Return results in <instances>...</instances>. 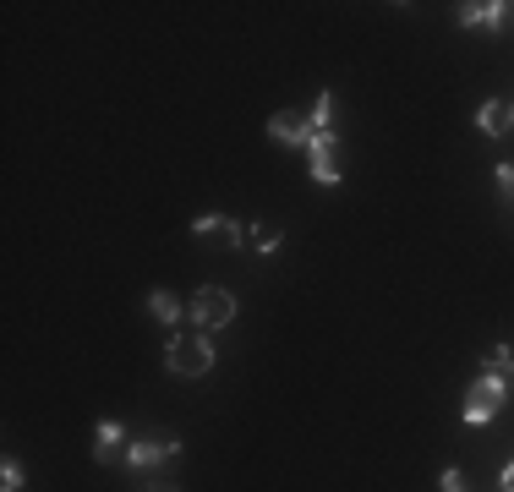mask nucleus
I'll return each mask as SVG.
<instances>
[{"mask_svg":"<svg viewBox=\"0 0 514 492\" xmlns=\"http://www.w3.org/2000/svg\"><path fill=\"white\" fill-rule=\"evenodd\" d=\"M329 115H334V93H318V104H312V132H329Z\"/></svg>","mask_w":514,"mask_h":492,"instance_id":"nucleus-12","label":"nucleus"},{"mask_svg":"<svg viewBox=\"0 0 514 492\" xmlns=\"http://www.w3.org/2000/svg\"><path fill=\"white\" fill-rule=\"evenodd\" d=\"M498 186H504V197L514 203V164H498Z\"/></svg>","mask_w":514,"mask_h":492,"instance_id":"nucleus-14","label":"nucleus"},{"mask_svg":"<svg viewBox=\"0 0 514 492\" xmlns=\"http://www.w3.org/2000/svg\"><path fill=\"white\" fill-rule=\"evenodd\" d=\"M0 492H22V465L6 460V471H0Z\"/></svg>","mask_w":514,"mask_h":492,"instance_id":"nucleus-13","label":"nucleus"},{"mask_svg":"<svg viewBox=\"0 0 514 492\" xmlns=\"http://www.w3.org/2000/svg\"><path fill=\"white\" fill-rule=\"evenodd\" d=\"M214 339L203 334V328H192V334H170V350H165V367L175 378H203L208 367H214Z\"/></svg>","mask_w":514,"mask_h":492,"instance_id":"nucleus-1","label":"nucleus"},{"mask_svg":"<svg viewBox=\"0 0 514 492\" xmlns=\"http://www.w3.org/2000/svg\"><path fill=\"white\" fill-rule=\"evenodd\" d=\"M504 400H509V389H504V378H493V372H482V378L465 389V427H487V421L504 410Z\"/></svg>","mask_w":514,"mask_h":492,"instance_id":"nucleus-2","label":"nucleus"},{"mask_svg":"<svg viewBox=\"0 0 514 492\" xmlns=\"http://www.w3.org/2000/svg\"><path fill=\"white\" fill-rule=\"evenodd\" d=\"M438 487H443V492H465V476H460V471H443Z\"/></svg>","mask_w":514,"mask_h":492,"instance_id":"nucleus-15","label":"nucleus"},{"mask_svg":"<svg viewBox=\"0 0 514 492\" xmlns=\"http://www.w3.org/2000/svg\"><path fill=\"white\" fill-rule=\"evenodd\" d=\"M307 170H312V181H323V186H340V175H345L340 137H334V132H312V143H307Z\"/></svg>","mask_w":514,"mask_h":492,"instance_id":"nucleus-4","label":"nucleus"},{"mask_svg":"<svg viewBox=\"0 0 514 492\" xmlns=\"http://www.w3.org/2000/svg\"><path fill=\"white\" fill-rule=\"evenodd\" d=\"M279 246V230H257V252H274Z\"/></svg>","mask_w":514,"mask_h":492,"instance_id":"nucleus-16","label":"nucleus"},{"mask_svg":"<svg viewBox=\"0 0 514 492\" xmlns=\"http://www.w3.org/2000/svg\"><path fill=\"white\" fill-rule=\"evenodd\" d=\"M175 454V443H132V449H126V465H137V471H148V465H159V460H170Z\"/></svg>","mask_w":514,"mask_h":492,"instance_id":"nucleus-9","label":"nucleus"},{"mask_svg":"<svg viewBox=\"0 0 514 492\" xmlns=\"http://www.w3.org/2000/svg\"><path fill=\"white\" fill-rule=\"evenodd\" d=\"M268 137H274V143H285V148H307L312 143V121H307V115H296V110H285V115H274V121H268Z\"/></svg>","mask_w":514,"mask_h":492,"instance_id":"nucleus-6","label":"nucleus"},{"mask_svg":"<svg viewBox=\"0 0 514 492\" xmlns=\"http://www.w3.org/2000/svg\"><path fill=\"white\" fill-rule=\"evenodd\" d=\"M487 372H493V378H509V372H514V350L493 345V350H487Z\"/></svg>","mask_w":514,"mask_h":492,"instance_id":"nucleus-11","label":"nucleus"},{"mask_svg":"<svg viewBox=\"0 0 514 492\" xmlns=\"http://www.w3.org/2000/svg\"><path fill=\"white\" fill-rule=\"evenodd\" d=\"M192 236L197 241H214V246H247V230H241L236 219H225V214H203L192 225Z\"/></svg>","mask_w":514,"mask_h":492,"instance_id":"nucleus-5","label":"nucleus"},{"mask_svg":"<svg viewBox=\"0 0 514 492\" xmlns=\"http://www.w3.org/2000/svg\"><path fill=\"white\" fill-rule=\"evenodd\" d=\"M186 318L203 328V334H214V328H225L230 318H236V296H230V290H219V285H203L192 296V307H186Z\"/></svg>","mask_w":514,"mask_h":492,"instance_id":"nucleus-3","label":"nucleus"},{"mask_svg":"<svg viewBox=\"0 0 514 492\" xmlns=\"http://www.w3.org/2000/svg\"><path fill=\"white\" fill-rule=\"evenodd\" d=\"M137 492H181V487H170V482H143Z\"/></svg>","mask_w":514,"mask_h":492,"instance_id":"nucleus-17","label":"nucleus"},{"mask_svg":"<svg viewBox=\"0 0 514 492\" xmlns=\"http://www.w3.org/2000/svg\"><path fill=\"white\" fill-rule=\"evenodd\" d=\"M476 126H482L487 137H504L509 126H514V104L509 99H487L482 110H476Z\"/></svg>","mask_w":514,"mask_h":492,"instance_id":"nucleus-7","label":"nucleus"},{"mask_svg":"<svg viewBox=\"0 0 514 492\" xmlns=\"http://www.w3.org/2000/svg\"><path fill=\"white\" fill-rule=\"evenodd\" d=\"M148 307H154V318L165 323V328H175V323H181V301H175L170 290H154V296H148Z\"/></svg>","mask_w":514,"mask_h":492,"instance_id":"nucleus-10","label":"nucleus"},{"mask_svg":"<svg viewBox=\"0 0 514 492\" xmlns=\"http://www.w3.org/2000/svg\"><path fill=\"white\" fill-rule=\"evenodd\" d=\"M498 482H504V492H514V465H504V476H498Z\"/></svg>","mask_w":514,"mask_h":492,"instance_id":"nucleus-18","label":"nucleus"},{"mask_svg":"<svg viewBox=\"0 0 514 492\" xmlns=\"http://www.w3.org/2000/svg\"><path fill=\"white\" fill-rule=\"evenodd\" d=\"M504 11L498 0H471V6H460V22L465 28H504Z\"/></svg>","mask_w":514,"mask_h":492,"instance_id":"nucleus-8","label":"nucleus"}]
</instances>
